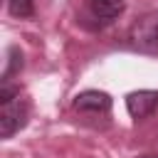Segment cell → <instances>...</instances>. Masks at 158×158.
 Segmentation results:
<instances>
[{
  "instance_id": "cell-2",
  "label": "cell",
  "mask_w": 158,
  "mask_h": 158,
  "mask_svg": "<svg viewBox=\"0 0 158 158\" xmlns=\"http://www.w3.org/2000/svg\"><path fill=\"white\" fill-rule=\"evenodd\" d=\"M126 40H128L131 49H136V52L158 54V10H148V12L138 15L128 27Z\"/></svg>"
},
{
  "instance_id": "cell-4",
  "label": "cell",
  "mask_w": 158,
  "mask_h": 158,
  "mask_svg": "<svg viewBox=\"0 0 158 158\" xmlns=\"http://www.w3.org/2000/svg\"><path fill=\"white\" fill-rule=\"evenodd\" d=\"M126 111L133 121H143L158 111V89H138L126 94Z\"/></svg>"
},
{
  "instance_id": "cell-6",
  "label": "cell",
  "mask_w": 158,
  "mask_h": 158,
  "mask_svg": "<svg viewBox=\"0 0 158 158\" xmlns=\"http://www.w3.org/2000/svg\"><path fill=\"white\" fill-rule=\"evenodd\" d=\"M22 67H25V54H22V49L17 47V44H10L7 47V64H5V72H2V84L5 81H12L20 72H22Z\"/></svg>"
},
{
  "instance_id": "cell-7",
  "label": "cell",
  "mask_w": 158,
  "mask_h": 158,
  "mask_svg": "<svg viewBox=\"0 0 158 158\" xmlns=\"http://www.w3.org/2000/svg\"><path fill=\"white\" fill-rule=\"evenodd\" d=\"M7 12L17 20H32L35 17V0H7Z\"/></svg>"
},
{
  "instance_id": "cell-1",
  "label": "cell",
  "mask_w": 158,
  "mask_h": 158,
  "mask_svg": "<svg viewBox=\"0 0 158 158\" xmlns=\"http://www.w3.org/2000/svg\"><path fill=\"white\" fill-rule=\"evenodd\" d=\"M30 104L22 96L20 86L12 81L0 84V138H12L20 128L27 126Z\"/></svg>"
},
{
  "instance_id": "cell-8",
  "label": "cell",
  "mask_w": 158,
  "mask_h": 158,
  "mask_svg": "<svg viewBox=\"0 0 158 158\" xmlns=\"http://www.w3.org/2000/svg\"><path fill=\"white\" fill-rule=\"evenodd\" d=\"M138 158H158V153H146V156H138Z\"/></svg>"
},
{
  "instance_id": "cell-5",
  "label": "cell",
  "mask_w": 158,
  "mask_h": 158,
  "mask_svg": "<svg viewBox=\"0 0 158 158\" xmlns=\"http://www.w3.org/2000/svg\"><path fill=\"white\" fill-rule=\"evenodd\" d=\"M86 7H89V15L94 20H99V25L104 27L123 15L126 0H86Z\"/></svg>"
},
{
  "instance_id": "cell-3",
  "label": "cell",
  "mask_w": 158,
  "mask_h": 158,
  "mask_svg": "<svg viewBox=\"0 0 158 158\" xmlns=\"http://www.w3.org/2000/svg\"><path fill=\"white\" fill-rule=\"evenodd\" d=\"M111 106H114L111 96L106 91H99V89H84L72 101V109L79 116H91V118H109Z\"/></svg>"
}]
</instances>
